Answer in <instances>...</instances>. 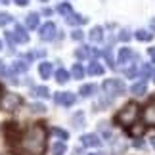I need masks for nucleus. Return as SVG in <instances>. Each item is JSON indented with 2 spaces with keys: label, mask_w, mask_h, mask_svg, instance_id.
<instances>
[{
  "label": "nucleus",
  "mask_w": 155,
  "mask_h": 155,
  "mask_svg": "<svg viewBox=\"0 0 155 155\" xmlns=\"http://www.w3.org/2000/svg\"><path fill=\"white\" fill-rule=\"evenodd\" d=\"M46 138H48L46 127L42 123H35L21 134L17 151L21 155H42L46 150Z\"/></svg>",
  "instance_id": "1"
},
{
  "label": "nucleus",
  "mask_w": 155,
  "mask_h": 155,
  "mask_svg": "<svg viewBox=\"0 0 155 155\" xmlns=\"http://www.w3.org/2000/svg\"><path fill=\"white\" fill-rule=\"evenodd\" d=\"M140 115H142V111H140L138 105L136 104H127L124 107H121V109L117 111L115 123L121 124V127H130V124H134L140 119Z\"/></svg>",
  "instance_id": "2"
},
{
  "label": "nucleus",
  "mask_w": 155,
  "mask_h": 155,
  "mask_svg": "<svg viewBox=\"0 0 155 155\" xmlns=\"http://www.w3.org/2000/svg\"><path fill=\"white\" fill-rule=\"evenodd\" d=\"M102 88H104L105 94H109V96H119V94L124 92L127 86H124V82L121 79H107V81H104Z\"/></svg>",
  "instance_id": "3"
},
{
  "label": "nucleus",
  "mask_w": 155,
  "mask_h": 155,
  "mask_svg": "<svg viewBox=\"0 0 155 155\" xmlns=\"http://www.w3.org/2000/svg\"><path fill=\"white\" fill-rule=\"evenodd\" d=\"M4 132H6V138H8V144H19V140H21V128L17 127V123H6V127H4Z\"/></svg>",
  "instance_id": "4"
},
{
  "label": "nucleus",
  "mask_w": 155,
  "mask_h": 155,
  "mask_svg": "<svg viewBox=\"0 0 155 155\" xmlns=\"http://www.w3.org/2000/svg\"><path fill=\"white\" fill-rule=\"evenodd\" d=\"M23 104V98L19 94H6L2 96V107L6 111H17Z\"/></svg>",
  "instance_id": "5"
},
{
  "label": "nucleus",
  "mask_w": 155,
  "mask_h": 155,
  "mask_svg": "<svg viewBox=\"0 0 155 155\" xmlns=\"http://www.w3.org/2000/svg\"><path fill=\"white\" fill-rule=\"evenodd\" d=\"M56 33H58V27L54 25L52 21H48V23H44V25L40 27L38 37L42 40H52V38H56Z\"/></svg>",
  "instance_id": "6"
},
{
  "label": "nucleus",
  "mask_w": 155,
  "mask_h": 155,
  "mask_svg": "<svg viewBox=\"0 0 155 155\" xmlns=\"http://www.w3.org/2000/svg\"><path fill=\"white\" fill-rule=\"evenodd\" d=\"M81 144L84 147H100L102 146V138L98 134H82L81 136Z\"/></svg>",
  "instance_id": "7"
},
{
  "label": "nucleus",
  "mask_w": 155,
  "mask_h": 155,
  "mask_svg": "<svg viewBox=\"0 0 155 155\" xmlns=\"http://www.w3.org/2000/svg\"><path fill=\"white\" fill-rule=\"evenodd\" d=\"M75 102H77V96H75V94H71V92H58L56 94V104H59V105L71 107Z\"/></svg>",
  "instance_id": "8"
},
{
  "label": "nucleus",
  "mask_w": 155,
  "mask_h": 155,
  "mask_svg": "<svg viewBox=\"0 0 155 155\" xmlns=\"http://www.w3.org/2000/svg\"><path fill=\"white\" fill-rule=\"evenodd\" d=\"M12 35H14V40H17V42H21V44L29 42V35L25 33V27H21V25H15V31Z\"/></svg>",
  "instance_id": "9"
},
{
  "label": "nucleus",
  "mask_w": 155,
  "mask_h": 155,
  "mask_svg": "<svg viewBox=\"0 0 155 155\" xmlns=\"http://www.w3.org/2000/svg\"><path fill=\"white\" fill-rule=\"evenodd\" d=\"M130 92L134 94V96H144V94L147 92V82L146 81H140V82H136V84L130 86Z\"/></svg>",
  "instance_id": "10"
},
{
  "label": "nucleus",
  "mask_w": 155,
  "mask_h": 155,
  "mask_svg": "<svg viewBox=\"0 0 155 155\" xmlns=\"http://www.w3.org/2000/svg\"><path fill=\"white\" fill-rule=\"evenodd\" d=\"M38 75H40V79H50V75H52V63L50 61H42L38 65Z\"/></svg>",
  "instance_id": "11"
},
{
  "label": "nucleus",
  "mask_w": 155,
  "mask_h": 155,
  "mask_svg": "<svg viewBox=\"0 0 155 155\" xmlns=\"http://www.w3.org/2000/svg\"><path fill=\"white\" fill-rule=\"evenodd\" d=\"M128 59H132V48H121L117 54V63H127Z\"/></svg>",
  "instance_id": "12"
},
{
  "label": "nucleus",
  "mask_w": 155,
  "mask_h": 155,
  "mask_svg": "<svg viewBox=\"0 0 155 155\" xmlns=\"http://www.w3.org/2000/svg\"><path fill=\"white\" fill-rule=\"evenodd\" d=\"M144 117H146V124L155 127V105H150L144 109Z\"/></svg>",
  "instance_id": "13"
},
{
  "label": "nucleus",
  "mask_w": 155,
  "mask_h": 155,
  "mask_svg": "<svg viewBox=\"0 0 155 155\" xmlns=\"http://www.w3.org/2000/svg\"><path fill=\"white\" fill-rule=\"evenodd\" d=\"M86 21H88V17L79 15V14H71V15H67V23H69V25H82V23H86Z\"/></svg>",
  "instance_id": "14"
},
{
  "label": "nucleus",
  "mask_w": 155,
  "mask_h": 155,
  "mask_svg": "<svg viewBox=\"0 0 155 155\" xmlns=\"http://www.w3.org/2000/svg\"><path fill=\"white\" fill-rule=\"evenodd\" d=\"M38 21H40L38 14H35V12H31V14L27 15V19H25V25H27L29 29H37V27H38Z\"/></svg>",
  "instance_id": "15"
},
{
  "label": "nucleus",
  "mask_w": 155,
  "mask_h": 155,
  "mask_svg": "<svg viewBox=\"0 0 155 155\" xmlns=\"http://www.w3.org/2000/svg\"><path fill=\"white\" fill-rule=\"evenodd\" d=\"M71 123H73L75 128H81L82 124H84V113H82V111H77L75 115L71 117Z\"/></svg>",
  "instance_id": "16"
},
{
  "label": "nucleus",
  "mask_w": 155,
  "mask_h": 155,
  "mask_svg": "<svg viewBox=\"0 0 155 155\" xmlns=\"http://www.w3.org/2000/svg\"><path fill=\"white\" fill-rule=\"evenodd\" d=\"M104 38V29L102 27H94L90 31V40H94V42H102Z\"/></svg>",
  "instance_id": "17"
},
{
  "label": "nucleus",
  "mask_w": 155,
  "mask_h": 155,
  "mask_svg": "<svg viewBox=\"0 0 155 155\" xmlns=\"http://www.w3.org/2000/svg\"><path fill=\"white\" fill-rule=\"evenodd\" d=\"M128 132H130V136H134V138H140V136L146 132V124H132V128H130Z\"/></svg>",
  "instance_id": "18"
},
{
  "label": "nucleus",
  "mask_w": 155,
  "mask_h": 155,
  "mask_svg": "<svg viewBox=\"0 0 155 155\" xmlns=\"http://www.w3.org/2000/svg\"><path fill=\"white\" fill-rule=\"evenodd\" d=\"M65 151H67V146L63 142H56L52 146V155H65Z\"/></svg>",
  "instance_id": "19"
},
{
  "label": "nucleus",
  "mask_w": 155,
  "mask_h": 155,
  "mask_svg": "<svg viewBox=\"0 0 155 155\" xmlns=\"http://www.w3.org/2000/svg\"><path fill=\"white\" fill-rule=\"evenodd\" d=\"M33 96H38V98H48L50 96V90L46 86H35L33 88Z\"/></svg>",
  "instance_id": "20"
},
{
  "label": "nucleus",
  "mask_w": 155,
  "mask_h": 155,
  "mask_svg": "<svg viewBox=\"0 0 155 155\" xmlns=\"http://www.w3.org/2000/svg\"><path fill=\"white\" fill-rule=\"evenodd\" d=\"M56 81L59 82V84H65V82L69 81V73L65 69H58L56 71Z\"/></svg>",
  "instance_id": "21"
},
{
  "label": "nucleus",
  "mask_w": 155,
  "mask_h": 155,
  "mask_svg": "<svg viewBox=\"0 0 155 155\" xmlns=\"http://www.w3.org/2000/svg\"><path fill=\"white\" fill-rule=\"evenodd\" d=\"M94 92H96V86H94V84H82L81 86V90H79V94H81V96H92V94Z\"/></svg>",
  "instance_id": "22"
},
{
  "label": "nucleus",
  "mask_w": 155,
  "mask_h": 155,
  "mask_svg": "<svg viewBox=\"0 0 155 155\" xmlns=\"http://www.w3.org/2000/svg\"><path fill=\"white\" fill-rule=\"evenodd\" d=\"M71 75H73V79H82V77H84V69H82V65L75 63L73 69H71Z\"/></svg>",
  "instance_id": "23"
},
{
  "label": "nucleus",
  "mask_w": 155,
  "mask_h": 155,
  "mask_svg": "<svg viewBox=\"0 0 155 155\" xmlns=\"http://www.w3.org/2000/svg\"><path fill=\"white\" fill-rule=\"evenodd\" d=\"M88 73H90V75H102V73H104V67H102V63H98V61H92V63H90V67H88Z\"/></svg>",
  "instance_id": "24"
},
{
  "label": "nucleus",
  "mask_w": 155,
  "mask_h": 155,
  "mask_svg": "<svg viewBox=\"0 0 155 155\" xmlns=\"http://www.w3.org/2000/svg\"><path fill=\"white\" fill-rule=\"evenodd\" d=\"M27 69H29L27 61H14V65H12V71H15V73H23Z\"/></svg>",
  "instance_id": "25"
},
{
  "label": "nucleus",
  "mask_w": 155,
  "mask_h": 155,
  "mask_svg": "<svg viewBox=\"0 0 155 155\" xmlns=\"http://www.w3.org/2000/svg\"><path fill=\"white\" fill-rule=\"evenodd\" d=\"M136 38L142 40V42H146V40H151V38H153V35L147 33L146 29H140V31H136Z\"/></svg>",
  "instance_id": "26"
},
{
  "label": "nucleus",
  "mask_w": 155,
  "mask_h": 155,
  "mask_svg": "<svg viewBox=\"0 0 155 155\" xmlns=\"http://www.w3.org/2000/svg\"><path fill=\"white\" fill-rule=\"evenodd\" d=\"M58 12H59L61 15H71V14H73V10H71V6H69L67 2H65V4H59V6H58Z\"/></svg>",
  "instance_id": "27"
},
{
  "label": "nucleus",
  "mask_w": 155,
  "mask_h": 155,
  "mask_svg": "<svg viewBox=\"0 0 155 155\" xmlns=\"http://www.w3.org/2000/svg\"><path fill=\"white\" fill-rule=\"evenodd\" d=\"M52 134H56L58 138H61V140H67V136H69L63 128H52Z\"/></svg>",
  "instance_id": "28"
},
{
  "label": "nucleus",
  "mask_w": 155,
  "mask_h": 155,
  "mask_svg": "<svg viewBox=\"0 0 155 155\" xmlns=\"http://www.w3.org/2000/svg\"><path fill=\"white\" fill-rule=\"evenodd\" d=\"M31 111L33 113H44L46 105H42V104H31Z\"/></svg>",
  "instance_id": "29"
},
{
  "label": "nucleus",
  "mask_w": 155,
  "mask_h": 155,
  "mask_svg": "<svg viewBox=\"0 0 155 155\" xmlns=\"http://www.w3.org/2000/svg\"><path fill=\"white\" fill-rule=\"evenodd\" d=\"M10 21H12V15H10V14H0V27L8 25Z\"/></svg>",
  "instance_id": "30"
},
{
  "label": "nucleus",
  "mask_w": 155,
  "mask_h": 155,
  "mask_svg": "<svg viewBox=\"0 0 155 155\" xmlns=\"http://www.w3.org/2000/svg\"><path fill=\"white\" fill-rule=\"evenodd\" d=\"M71 38L73 40H82V31H73L71 33Z\"/></svg>",
  "instance_id": "31"
},
{
  "label": "nucleus",
  "mask_w": 155,
  "mask_h": 155,
  "mask_svg": "<svg viewBox=\"0 0 155 155\" xmlns=\"http://www.w3.org/2000/svg\"><path fill=\"white\" fill-rule=\"evenodd\" d=\"M136 73H138V69H136L134 65H132V67H128V69H127V77H134Z\"/></svg>",
  "instance_id": "32"
},
{
  "label": "nucleus",
  "mask_w": 155,
  "mask_h": 155,
  "mask_svg": "<svg viewBox=\"0 0 155 155\" xmlns=\"http://www.w3.org/2000/svg\"><path fill=\"white\" fill-rule=\"evenodd\" d=\"M119 38H121V40H128L130 38V31H123L121 35H119Z\"/></svg>",
  "instance_id": "33"
},
{
  "label": "nucleus",
  "mask_w": 155,
  "mask_h": 155,
  "mask_svg": "<svg viewBox=\"0 0 155 155\" xmlns=\"http://www.w3.org/2000/svg\"><path fill=\"white\" fill-rule=\"evenodd\" d=\"M147 54H150V58H151V61L155 63V48H147Z\"/></svg>",
  "instance_id": "34"
},
{
  "label": "nucleus",
  "mask_w": 155,
  "mask_h": 155,
  "mask_svg": "<svg viewBox=\"0 0 155 155\" xmlns=\"http://www.w3.org/2000/svg\"><path fill=\"white\" fill-rule=\"evenodd\" d=\"M14 2H15L17 6H27V4H29V0H14Z\"/></svg>",
  "instance_id": "35"
},
{
  "label": "nucleus",
  "mask_w": 155,
  "mask_h": 155,
  "mask_svg": "<svg viewBox=\"0 0 155 155\" xmlns=\"http://www.w3.org/2000/svg\"><path fill=\"white\" fill-rule=\"evenodd\" d=\"M150 144H151V146L155 147V136H151V138H150Z\"/></svg>",
  "instance_id": "36"
},
{
  "label": "nucleus",
  "mask_w": 155,
  "mask_h": 155,
  "mask_svg": "<svg viewBox=\"0 0 155 155\" xmlns=\"http://www.w3.org/2000/svg\"><path fill=\"white\" fill-rule=\"evenodd\" d=\"M2 73H4V63L0 61V75H2Z\"/></svg>",
  "instance_id": "37"
},
{
  "label": "nucleus",
  "mask_w": 155,
  "mask_h": 155,
  "mask_svg": "<svg viewBox=\"0 0 155 155\" xmlns=\"http://www.w3.org/2000/svg\"><path fill=\"white\" fill-rule=\"evenodd\" d=\"M90 155H105L104 151H94V153H90Z\"/></svg>",
  "instance_id": "38"
},
{
  "label": "nucleus",
  "mask_w": 155,
  "mask_h": 155,
  "mask_svg": "<svg viewBox=\"0 0 155 155\" xmlns=\"http://www.w3.org/2000/svg\"><path fill=\"white\" fill-rule=\"evenodd\" d=\"M73 153H75V155H82V153H81V150H75Z\"/></svg>",
  "instance_id": "39"
},
{
  "label": "nucleus",
  "mask_w": 155,
  "mask_h": 155,
  "mask_svg": "<svg viewBox=\"0 0 155 155\" xmlns=\"http://www.w3.org/2000/svg\"><path fill=\"white\" fill-rule=\"evenodd\" d=\"M0 100H2V86H0Z\"/></svg>",
  "instance_id": "40"
},
{
  "label": "nucleus",
  "mask_w": 155,
  "mask_h": 155,
  "mask_svg": "<svg viewBox=\"0 0 155 155\" xmlns=\"http://www.w3.org/2000/svg\"><path fill=\"white\" fill-rule=\"evenodd\" d=\"M2 2H4V4H10V0H2Z\"/></svg>",
  "instance_id": "41"
},
{
  "label": "nucleus",
  "mask_w": 155,
  "mask_h": 155,
  "mask_svg": "<svg viewBox=\"0 0 155 155\" xmlns=\"http://www.w3.org/2000/svg\"><path fill=\"white\" fill-rule=\"evenodd\" d=\"M151 27H153V29H155V21H151Z\"/></svg>",
  "instance_id": "42"
},
{
  "label": "nucleus",
  "mask_w": 155,
  "mask_h": 155,
  "mask_svg": "<svg viewBox=\"0 0 155 155\" xmlns=\"http://www.w3.org/2000/svg\"><path fill=\"white\" fill-rule=\"evenodd\" d=\"M0 50H2V40H0Z\"/></svg>",
  "instance_id": "43"
},
{
  "label": "nucleus",
  "mask_w": 155,
  "mask_h": 155,
  "mask_svg": "<svg viewBox=\"0 0 155 155\" xmlns=\"http://www.w3.org/2000/svg\"><path fill=\"white\" fill-rule=\"evenodd\" d=\"M40 2H46V0H40Z\"/></svg>",
  "instance_id": "44"
},
{
  "label": "nucleus",
  "mask_w": 155,
  "mask_h": 155,
  "mask_svg": "<svg viewBox=\"0 0 155 155\" xmlns=\"http://www.w3.org/2000/svg\"><path fill=\"white\" fill-rule=\"evenodd\" d=\"M153 77H155V73H153ZM153 81H155V79H153Z\"/></svg>",
  "instance_id": "45"
}]
</instances>
